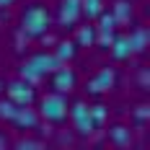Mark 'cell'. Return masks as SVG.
Instances as JSON below:
<instances>
[{"label":"cell","mask_w":150,"mask_h":150,"mask_svg":"<svg viewBox=\"0 0 150 150\" xmlns=\"http://www.w3.org/2000/svg\"><path fill=\"white\" fill-rule=\"evenodd\" d=\"M67 114H70V119H73L75 129H78L80 135H91V132L96 129V124H93V117H91L88 104H83V101H75L73 106H67Z\"/></svg>","instance_id":"cell-4"},{"label":"cell","mask_w":150,"mask_h":150,"mask_svg":"<svg viewBox=\"0 0 150 150\" xmlns=\"http://www.w3.org/2000/svg\"><path fill=\"white\" fill-rule=\"evenodd\" d=\"M135 117H137V119H140V122H145V119H148V106H145V104H142V106H137Z\"/></svg>","instance_id":"cell-19"},{"label":"cell","mask_w":150,"mask_h":150,"mask_svg":"<svg viewBox=\"0 0 150 150\" xmlns=\"http://www.w3.org/2000/svg\"><path fill=\"white\" fill-rule=\"evenodd\" d=\"M109 47H111V57H114V60H129V57L135 54L132 42H129V34H124V36H114Z\"/></svg>","instance_id":"cell-10"},{"label":"cell","mask_w":150,"mask_h":150,"mask_svg":"<svg viewBox=\"0 0 150 150\" xmlns=\"http://www.w3.org/2000/svg\"><path fill=\"white\" fill-rule=\"evenodd\" d=\"M78 86V78L70 67H57L54 73H52V88L57 91V93H70V91Z\"/></svg>","instance_id":"cell-7"},{"label":"cell","mask_w":150,"mask_h":150,"mask_svg":"<svg viewBox=\"0 0 150 150\" xmlns=\"http://www.w3.org/2000/svg\"><path fill=\"white\" fill-rule=\"evenodd\" d=\"M0 145H8V140H5V137H0Z\"/></svg>","instance_id":"cell-22"},{"label":"cell","mask_w":150,"mask_h":150,"mask_svg":"<svg viewBox=\"0 0 150 150\" xmlns=\"http://www.w3.org/2000/svg\"><path fill=\"white\" fill-rule=\"evenodd\" d=\"M129 42H132V49L135 52H145V47H148V29H135L129 34Z\"/></svg>","instance_id":"cell-15"},{"label":"cell","mask_w":150,"mask_h":150,"mask_svg":"<svg viewBox=\"0 0 150 150\" xmlns=\"http://www.w3.org/2000/svg\"><path fill=\"white\" fill-rule=\"evenodd\" d=\"M101 11H104V0H80V13L86 18H98Z\"/></svg>","instance_id":"cell-14"},{"label":"cell","mask_w":150,"mask_h":150,"mask_svg":"<svg viewBox=\"0 0 150 150\" xmlns=\"http://www.w3.org/2000/svg\"><path fill=\"white\" fill-rule=\"evenodd\" d=\"M88 109H91V117H93V124L101 127L106 122V106L104 104H93V106H88Z\"/></svg>","instance_id":"cell-18"},{"label":"cell","mask_w":150,"mask_h":150,"mask_svg":"<svg viewBox=\"0 0 150 150\" xmlns=\"http://www.w3.org/2000/svg\"><path fill=\"white\" fill-rule=\"evenodd\" d=\"M75 52H78V44H75V42H60L54 54H57V60H60V62H67V60H73V57H75Z\"/></svg>","instance_id":"cell-16"},{"label":"cell","mask_w":150,"mask_h":150,"mask_svg":"<svg viewBox=\"0 0 150 150\" xmlns=\"http://www.w3.org/2000/svg\"><path fill=\"white\" fill-rule=\"evenodd\" d=\"M11 124H16L18 129H36V124H39V111H34L31 106H18L13 114V119Z\"/></svg>","instance_id":"cell-9"},{"label":"cell","mask_w":150,"mask_h":150,"mask_svg":"<svg viewBox=\"0 0 150 150\" xmlns=\"http://www.w3.org/2000/svg\"><path fill=\"white\" fill-rule=\"evenodd\" d=\"M39 117L52 122V124H60V122L67 119V98H65V93H57V91L47 93L39 101Z\"/></svg>","instance_id":"cell-3"},{"label":"cell","mask_w":150,"mask_h":150,"mask_svg":"<svg viewBox=\"0 0 150 150\" xmlns=\"http://www.w3.org/2000/svg\"><path fill=\"white\" fill-rule=\"evenodd\" d=\"M49 23H52V16H49V11H47L44 5H39V3L29 5V8L21 13V34H23L26 39H39V36H44L47 29H49Z\"/></svg>","instance_id":"cell-2"},{"label":"cell","mask_w":150,"mask_h":150,"mask_svg":"<svg viewBox=\"0 0 150 150\" xmlns=\"http://www.w3.org/2000/svg\"><path fill=\"white\" fill-rule=\"evenodd\" d=\"M16 0H0V8H8V5H13Z\"/></svg>","instance_id":"cell-21"},{"label":"cell","mask_w":150,"mask_h":150,"mask_svg":"<svg viewBox=\"0 0 150 150\" xmlns=\"http://www.w3.org/2000/svg\"><path fill=\"white\" fill-rule=\"evenodd\" d=\"M80 0H60V13H57V21L62 26H75L78 18H80Z\"/></svg>","instance_id":"cell-8"},{"label":"cell","mask_w":150,"mask_h":150,"mask_svg":"<svg viewBox=\"0 0 150 150\" xmlns=\"http://www.w3.org/2000/svg\"><path fill=\"white\" fill-rule=\"evenodd\" d=\"M114 83H117V73H114V67H101V70L88 80V88H86V91L93 93V96H101V93H106V91L114 88Z\"/></svg>","instance_id":"cell-5"},{"label":"cell","mask_w":150,"mask_h":150,"mask_svg":"<svg viewBox=\"0 0 150 150\" xmlns=\"http://www.w3.org/2000/svg\"><path fill=\"white\" fill-rule=\"evenodd\" d=\"M60 65L62 62L57 60V54H52V52H39V54H31L29 60L21 65V78L34 86V83L44 80L47 75H52Z\"/></svg>","instance_id":"cell-1"},{"label":"cell","mask_w":150,"mask_h":150,"mask_svg":"<svg viewBox=\"0 0 150 150\" xmlns=\"http://www.w3.org/2000/svg\"><path fill=\"white\" fill-rule=\"evenodd\" d=\"M18 148H39V142H34V140H21Z\"/></svg>","instance_id":"cell-20"},{"label":"cell","mask_w":150,"mask_h":150,"mask_svg":"<svg viewBox=\"0 0 150 150\" xmlns=\"http://www.w3.org/2000/svg\"><path fill=\"white\" fill-rule=\"evenodd\" d=\"M16 109H18V104H13L11 98H0V119L11 122L13 114H16Z\"/></svg>","instance_id":"cell-17"},{"label":"cell","mask_w":150,"mask_h":150,"mask_svg":"<svg viewBox=\"0 0 150 150\" xmlns=\"http://www.w3.org/2000/svg\"><path fill=\"white\" fill-rule=\"evenodd\" d=\"M109 142L117 145V148H127V145L132 142V132H129V127H124V124H114V127L109 129Z\"/></svg>","instance_id":"cell-11"},{"label":"cell","mask_w":150,"mask_h":150,"mask_svg":"<svg viewBox=\"0 0 150 150\" xmlns=\"http://www.w3.org/2000/svg\"><path fill=\"white\" fill-rule=\"evenodd\" d=\"M75 44L78 47H93L96 44V26H78Z\"/></svg>","instance_id":"cell-13"},{"label":"cell","mask_w":150,"mask_h":150,"mask_svg":"<svg viewBox=\"0 0 150 150\" xmlns=\"http://www.w3.org/2000/svg\"><path fill=\"white\" fill-rule=\"evenodd\" d=\"M111 16H114L117 23H129V18H132V5H129L127 0H117L114 8H111Z\"/></svg>","instance_id":"cell-12"},{"label":"cell","mask_w":150,"mask_h":150,"mask_svg":"<svg viewBox=\"0 0 150 150\" xmlns=\"http://www.w3.org/2000/svg\"><path fill=\"white\" fill-rule=\"evenodd\" d=\"M8 98L18 106H31L34 104V86L26 83L23 78H18L13 83H8Z\"/></svg>","instance_id":"cell-6"}]
</instances>
